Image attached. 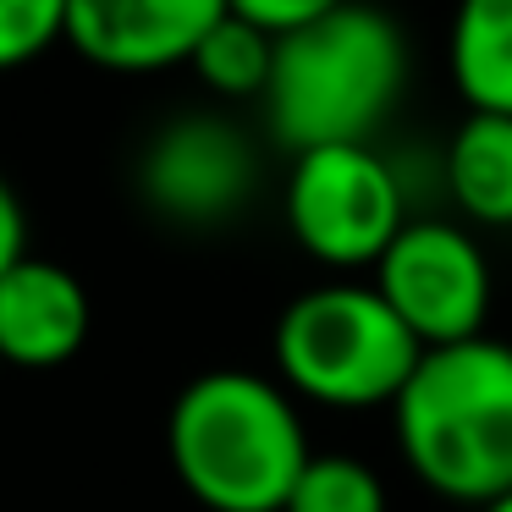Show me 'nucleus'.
<instances>
[{"label":"nucleus","instance_id":"nucleus-14","mask_svg":"<svg viewBox=\"0 0 512 512\" xmlns=\"http://www.w3.org/2000/svg\"><path fill=\"white\" fill-rule=\"evenodd\" d=\"M72 0H0V72L39 61L56 39H67Z\"/></svg>","mask_w":512,"mask_h":512},{"label":"nucleus","instance_id":"nucleus-6","mask_svg":"<svg viewBox=\"0 0 512 512\" xmlns=\"http://www.w3.org/2000/svg\"><path fill=\"white\" fill-rule=\"evenodd\" d=\"M259 188V149L232 116L177 111L138 149V193L171 226H226Z\"/></svg>","mask_w":512,"mask_h":512},{"label":"nucleus","instance_id":"nucleus-1","mask_svg":"<svg viewBox=\"0 0 512 512\" xmlns=\"http://www.w3.org/2000/svg\"><path fill=\"white\" fill-rule=\"evenodd\" d=\"M166 452L204 512H287L314 457L298 397L254 369L193 375L171 402Z\"/></svg>","mask_w":512,"mask_h":512},{"label":"nucleus","instance_id":"nucleus-13","mask_svg":"<svg viewBox=\"0 0 512 512\" xmlns=\"http://www.w3.org/2000/svg\"><path fill=\"white\" fill-rule=\"evenodd\" d=\"M287 512H386V485L364 457L314 452L287 496Z\"/></svg>","mask_w":512,"mask_h":512},{"label":"nucleus","instance_id":"nucleus-5","mask_svg":"<svg viewBox=\"0 0 512 512\" xmlns=\"http://www.w3.org/2000/svg\"><path fill=\"white\" fill-rule=\"evenodd\" d=\"M281 215L314 265L364 270L408 226V199L375 144H325L292 155Z\"/></svg>","mask_w":512,"mask_h":512},{"label":"nucleus","instance_id":"nucleus-2","mask_svg":"<svg viewBox=\"0 0 512 512\" xmlns=\"http://www.w3.org/2000/svg\"><path fill=\"white\" fill-rule=\"evenodd\" d=\"M391 419L424 490L474 512L490 507L512 490V347L496 336L424 347Z\"/></svg>","mask_w":512,"mask_h":512},{"label":"nucleus","instance_id":"nucleus-12","mask_svg":"<svg viewBox=\"0 0 512 512\" xmlns=\"http://www.w3.org/2000/svg\"><path fill=\"white\" fill-rule=\"evenodd\" d=\"M193 78L204 83L221 100H265L270 89V67H276V39L265 28L243 23V17L226 12L215 23V34L193 50Z\"/></svg>","mask_w":512,"mask_h":512},{"label":"nucleus","instance_id":"nucleus-15","mask_svg":"<svg viewBox=\"0 0 512 512\" xmlns=\"http://www.w3.org/2000/svg\"><path fill=\"white\" fill-rule=\"evenodd\" d=\"M342 6H347V0H226V12L243 17V23H254V28H265L270 39L298 34V28H309V23H320V17L342 12Z\"/></svg>","mask_w":512,"mask_h":512},{"label":"nucleus","instance_id":"nucleus-8","mask_svg":"<svg viewBox=\"0 0 512 512\" xmlns=\"http://www.w3.org/2000/svg\"><path fill=\"white\" fill-rule=\"evenodd\" d=\"M221 17L226 0H72L67 45L100 72L144 78L188 67Z\"/></svg>","mask_w":512,"mask_h":512},{"label":"nucleus","instance_id":"nucleus-7","mask_svg":"<svg viewBox=\"0 0 512 512\" xmlns=\"http://www.w3.org/2000/svg\"><path fill=\"white\" fill-rule=\"evenodd\" d=\"M375 292L419 347H446L485 336L490 314V265L468 226L457 221H408L375 265Z\"/></svg>","mask_w":512,"mask_h":512},{"label":"nucleus","instance_id":"nucleus-3","mask_svg":"<svg viewBox=\"0 0 512 512\" xmlns=\"http://www.w3.org/2000/svg\"><path fill=\"white\" fill-rule=\"evenodd\" d=\"M408 89V39L380 6L347 0L342 12L276 39L265 122L292 155L325 144H369Z\"/></svg>","mask_w":512,"mask_h":512},{"label":"nucleus","instance_id":"nucleus-9","mask_svg":"<svg viewBox=\"0 0 512 512\" xmlns=\"http://www.w3.org/2000/svg\"><path fill=\"white\" fill-rule=\"evenodd\" d=\"M89 292L56 259L23 254L0 276V364L56 369L89 342Z\"/></svg>","mask_w":512,"mask_h":512},{"label":"nucleus","instance_id":"nucleus-16","mask_svg":"<svg viewBox=\"0 0 512 512\" xmlns=\"http://www.w3.org/2000/svg\"><path fill=\"white\" fill-rule=\"evenodd\" d=\"M28 254V215H23V199L6 177H0V276Z\"/></svg>","mask_w":512,"mask_h":512},{"label":"nucleus","instance_id":"nucleus-17","mask_svg":"<svg viewBox=\"0 0 512 512\" xmlns=\"http://www.w3.org/2000/svg\"><path fill=\"white\" fill-rule=\"evenodd\" d=\"M479 512H512V490H507V496H496L490 507H479Z\"/></svg>","mask_w":512,"mask_h":512},{"label":"nucleus","instance_id":"nucleus-11","mask_svg":"<svg viewBox=\"0 0 512 512\" xmlns=\"http://www.w3.org/2000/svg\"><path fill=\"white\" fill-rule=\"evenodd\" d=\"M446 193L479 226H512V116L468 111L446 144Z\"/></svg>","mask_w":512,"mask_h":512},{"label":"nucleus","instance_id":"nucleus-4","mask_svg":"<svg viewBox=\"0 0 512 512\" xmlns=\"http://www.w3.org/2000/svg\"><path fill=\"white\" fill-rule=\"evenodd\" d=\"M270 353H276V380L292 397L358 413L380 402L391 408L424 347L375 287L325 281L281 309Z\"/></svg>","mask_w":512,"mask_h":512},{"label":"nucleus","instance_id":"nucleus-10","mask_svg":"<svg viewBox=\"0 0 512 512\" xmlns=\"http://www.w3.org/2000/svg\"><path fill=\"white\" fill-rule=\"evenodd\" d=\"M446 72L468 111L512 116V0H457Z\"/></svg>","mask_w":512,"mask_h":512}]
</instances>
